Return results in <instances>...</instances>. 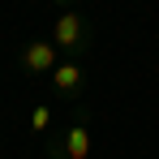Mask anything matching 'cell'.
<instances>
[{"mask_svg": "<svg viewBox=\"0 0 159 159\" xmlns=\"http://www.w3.org/2000/svg\"><path fill=\"white\" fill-rule=\"evenodd\" d=\"M52 43H56V52L65 60H82L90 52V43H95V30H90V22L78 9H60L56 22H52Z\"/></svg>", "mask_w": 159, "mask_h": 159, "instance_id": "6da1fadb", "label": "cell"}, {"mask_svg": "<svg viewBox=\"0 0 159 159\" xmlns=\"http://www.w3.org/2000/svg\"><path fill=\"white\" fill-rule=\"evenodd\" d=\"M60 60H65V56L56 52L52 39H30V43L17 48V65H22L26 78H52V69L60 65Z\"/></svg>", "mask_w": 159, "mask_h": 159, "instance_id": "7a4b0ae2", "label": "cell"}, {"mask_svg": "<svg viewBox=\"0 0 159 159\" xmlns=\"http://www.w3.org/2000/svg\"><path fill=\"white\" fill-rule=\"evenodd\" d=\"M90 155V129H86V116L73 120L69 129L48 142V159H86Z\"/></svg>", "mask_w": 159, "mask_h": 159, "instance_id": "3957f363", "label": "cell"}, {"mask_svg": "<svg viewBox=\"0 0 159 159\" xmlns=\"http://www.w3.org/2000/svg\"><path fill=\"white\" fill-rule=\"evenodd\" d=\"M52 90L60 99H69V103H78L82 95H86V69H82V60H60L52 69Z\"/></svg>", "mask_w": 159, "mask_h": 159, "instance_id": "277c9868", "label": "cell"}, {"mask_svg": "<svg viewBox=\"0 0 159 159\" xmlns=\"http://www.w3.org/2000/svg\"><path fill=\"white\" fill-rule=\"evenodd\" d=\"M48 125H52L48 103H34V107H30V133H34V138H43V133H48Z\"/></svg>", "mask_w": 159, "mask_h": 159, "instance_id": "5b68a950", "label": "cell"}, {"mask_svg": "<svg viewBox=\"0 0 159 159\" xmlns=\"http://www.w3.org/2000/svg\"><path fill=\"white\" fill-rule=\"evenodd\" d=\"M56 4H60V9H73V4H78V0H56Z\"/></svg>", "mask_w": 159, "mask_h": 159, "instance_id": "8992f818", "label": "cell"}]
</instances>
